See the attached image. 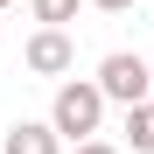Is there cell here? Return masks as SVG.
<instances>
[{"mask_svg":"<svg viewBox=\"0 0 154 154\" xmlns=\"http://www.w3.org/2000/svg\"><path fill=\"white\" fill-rule=\"evenodd\" d=\"M77 154H119L112 140H84V147H77Z\"/></svg>","mask_w":154,"mask_h":154,"instance_id":"8","label":"cell"},{"mask_svg":"<svg viewBox=\"0 0 154 154\" xmlns=\"http://www.w3.org/2000/svg\"><path fill=\"white\" fill-rule=\"evenodd\" d=\"M98 119H105V98L91 91V77H70V84H56V105H49L42 126L56 140H77V147H84V140H98Z\"/></svg>","mask_w":154,"mask_h":154,"instance_id":"1","label":"cell"},{"mask_svg":"<svg viewBox=\"0 0 154 154\" xmlns=\"http://www.w3.org/2000/svg\"><path fill=\"white\" fill-rule=\"evenodd\" d=\"M0 154H63V140L49 133L42 119H14V126H7V140H0Z\"/></svg>","mask_w":154,"mask_h":154,"instance_id":"4","label":"cell"},{"mask_svg":"<svg viewBox=\"0 0 154 154\" xmlns=\"http://www.w3.org/2000/svg\"><path fill=\"white\" fill-rule=\"evenodd\" d=\"M77 7H84V0H28V14L42 21V28H63V21H77Z\"/></svg>","mask_w":154,"mask_h":154,"instance_id":"6","label":"cell"},{"mask_svg":"<svg viewBox=\"0 0 154 154\" xmlns=\"http://www.w3.org/2000/svg\"><path fill=\"white\" fill-rule=\"evenodd\" d=\"M84 7H98V14H126L133 0H84Z\"/></svg>","mask_w":154,"mask_h":154,"instance_id":"7","label":"cell"},{"mask_svg":"<svg viewBox=\"0 0 154 154\" xmlns=\"http://www.w3.org/2000/svg\"><path fill=\"white\" fill-rule=\"evenodd\" d=\"M91 91H98V98H112V105H147V98H154V77H147V56H140V49H112V56L98 63Z\"/></svg>","mask_w":154,"mask_h":154,"instance_id":"2","label":"cell"},{"mask_svg":"<svg viewBox=\"0 0 154 154\" xmlns=\"http://www.w3.org/2000/svg\"><path fill=\"white\" fill-rule=\"evenodd\" d=\"M126 147H133V154H154V98H147V105H126Z\"/></svg>","mask_w":154,"mask_h":154,"instance_id":"5","label":"cell"},{"mask_svg":"<svg viewBox=\"0 0 154 154\" xmlns=\"http://www.w3.org/2000/svg\"><path fill=\"white\" fill-rule=\"evenodd\" d=\"M0 7H7V0H0Z\"/></svg>","mask_w":154,"mask_h":154,"instance_id":"10","label":"cell"},{"mask_svg":"<svg viewBox=\"0 0 154 154\" xmlns=\"http://www.w3.org/2000/svg\"><path fill=\"white\" fill-rule=\"evenodd\" d=\"M21 63H28L35 77H63V70H77V42H70V28H35L28 49H21Z\"/></svg>","mask_w":154,"mask_h":154,"instance_id":"3","label":"cell"},{"mask_svg":"<svg viewBox=\"0 0 154 154\" xmlns=\"http://www.w3.org/2000/svg\"><path fill=\"white\" fill-rule=\"evenodd\" d=\"M147 77H154V56H147Z\"/></svg>","mask_w":154,"mask_h":154,"instance_id":"9","label":"cell"}]
</instances>
